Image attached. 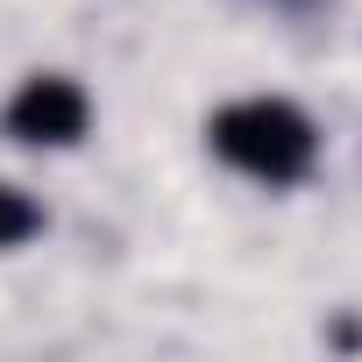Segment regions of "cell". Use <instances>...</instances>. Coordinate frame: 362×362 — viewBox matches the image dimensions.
<instances>
[{
    "label": "cell",
    "instance_id": "cell-2",
    "mask_svg": "<svg viewBox=\"0 0 362 362\" xmlns=\"http://www.w3.org/2000/svg\"><path fill=\"white\" fill-rule=\"evenodd\" d=\"M0 121H8V135H22L36 149H71L93 128V93L78 78H64V71H29Z\"/></svg>",
    "mask_w": 362,
    "mask_h": 362
},
{
    "label": "cell",
    "instance_id": "cell-1",
    "mask_svg": "<svg viewBox=\"0 0 362 362\" xmlns=\"http://www.w3.org/2000/svg\"><path fill=\"white\" fill-rule=\"evenodd\" d=\"M206 142L228 170L256 177V185L284 192L298 177H313L320 163V128L305 121V107L277 100V93H256V100H228L214 121H206Z\"/></svg>",
    "mask_w": 362,
    "mask_h": 362
},
{
    "label": "cell",
    "instance_id": "cell-3",
    "mask_svg": "<svg viewBox=\"0 0 362 362\" xmlns=\"http://www.w3.org/2000/svg\"><path fill=\"white\" fill-rule=\"evenodd\" d=\"M29 235H43V206L15 185H0V249H22Z\"/></svg>",
    "mask_w": 362,
    "mask_h": 362
}]
</instances>
